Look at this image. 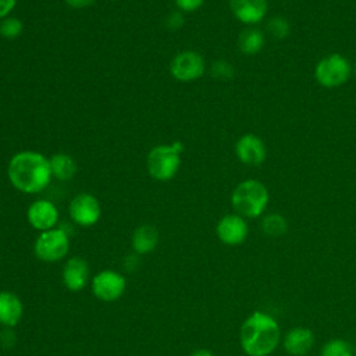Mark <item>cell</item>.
<instances>
[{
    "label": "cell",
    "instance_id": "obj_1",
    "mask_svg": "<svg viewBox=\"0 0 356 356\" xmlns=\"http://www.w3.org/2000/svg\"><path fill=\"white\" fill-rule=\"evenodd\" d=\"M11 185L24 193H39L51 179L50 163L43 154L25 150L14 154L7 167Z\"/></svg>",
    "mask_w": 356,
    "mask_h": 356
},
{
    "label": "cell",
    "instance_id": "obj_2",
    "mask_svg": "<svg viewBox=\"0 0 356 356\" xmlns=\"http://www.w3.org/2000/svg\"><path fill=\"white\" fill-rule=\"evenodd\" d=\"M278 323L263 312H253L241 327L239 341L248 356H268L280 342Z\"/></svg>",
    "mask_w": 356,
    "mask_h": 356
},
{
    "label": "cell",
    "instance_id": "obj_3",
    "mask_svg": "<svg viewBox=\"0 0 356 356\" xmlns=\"http://www.w3.org/2000/svg\"><path fill=\"white\" fill-rule=\"evenodd\" d=\"M270 195L267 186L254 178L241 181L232 191L231 204L236 214L246 218L260 217L268 204Z\"/></svg>",
    "mask_w": 356,
    "mask_h": 356
},
{
    "label": "cell",
    "instance_id": "obj_4",
    "mask_svg": "<svg viewBox=\"0 0 356 356\" xmlns=\"http://www.w3.org/2000/svg\"><path fill=\"white\" fill-rule=\"evenodd\" d=\"M350 74V61L339 53H331L324 56L317 61L314 67V78L317 83L327 89L342 86L348 82Z\"/></svg>",
    "mask_w": 356,
    "mask_h": 356
},
{
    "label": "cell",
    "instance_id": "obj_5",
    "mask_svg": "<svg viewBox=\"0 0 356 356\" xmlns=\"http://www.w3.org/2000/svg\"><path fill=\"white\" fill-rule=\"evenodd\" d=\"M181 153L174 143L154 146L146 159L149 175L157 181H168L175 177L181 165Z\"/></svg>",
    "mask_w": 356,
    "mask_h": 356
},
{
    "label": "cell",
    "instance_id": "obj_6",
    "mask_svg": "<svg viewBox=\"0 0 356 356\" xmlns=\"http://www.w3.org/2000/svg\"><path fill=\"white\" fill-rule=\"evenodd\" d=\"M70 250V238L61 228H51L39 234L35 241L33 252L39 260L58 261L67 256Z\"/></svg>",
    "mask_w": 356,
    "mask_h": 356
},
{
    "label": "cell",
    "instance_id": "obj_7",
    "mask_svg": "<svg viewBox=\"0 0 356 356\" xmlns=\"http://www.w3.org/2000/svg\"><path fill=\"white\" fill-rule=\"evenodd\" d=\"M127 288V280L114 270H103L92 278V292L103 302L120 299Z\"/></svg>",
    "mask_w": 356,
    "mask_h": 356
},
{
    "label": "cell",
    "instance_id": "obj_8",
    "mask_svg": "<svg viewBox=\"0 0 356 356\" xmlns=\"http://www.w3.org/2000/svg\"><path fill=\"white\" fill-rule=\"evenodd\" d=\"M206 70L204 58L192 50L178 53L170 65L171 75L181 82H191L199 79Z\"/></svg>",
    "mask_w": 356,
    "mask_h": 356
},
{
    "label": "cell",
    "instance_id": "obj_9",
    "mask_svg": "<svg viewBox=\"0 0 356 356\" xmlns=\"http://www.w3.org/2000/svg\"><path fill=\"white\" fill-rule=\"evenodd\" d=\"M70 217L72 221L82 227H90L96 224L100 218V204L99 200L90 193L76 195L68 207Z\"/></svg>",
    "mask_w": 356,
    "mask_h": 356
},
{
    "label": "cell",
    "instance_id": "obj_10",
    "mask_svg": "<svg viewBox=\"0 0 356 356\" xmlns=\"http://www.w3.org/2000/svg\"><path fill=\"white\" fill-rule=\"evenodd\" d=\"M235 154L242 164L260 165L267 157L266 143L256 134H245L235 143Z\"/></svg>",
    "mask_w": 356,
    "mask_h": 356
},
{
    "label": "cell",
    "instance_id": "obj_11",
    "mask_svg": "<svg viewBox=\"0 0 356 356\" xmlns=\"http://www.w3.org/2000/svg\"><path fill=\"white\" fill-rule=\"evenodd\" d=\"M248 222L245 217L239 214H227L220 218L216 227L218 239L228 246H238L248 238Z\"/></svg>",
    "mask_w": 356,
    "mask_h": 356
},
{
    "label": "cell",
    "instance_id": "obj_12",
    "mask_svg": "<svg viewBox=\"0 0 356 356\" xmlns=\"http://www.w3.org/2000/svg\"><path fill=\"white\" fill-rule=\"evenodd\" d=\"M228 3L234 17L248 26L260 24L268 13V0H229Z\"/></svg>",
    "mask_w": 356,
    "mask_h": 356
},
{
    "label": "cell",
    "instance_id": "obj_13",
    "mask_svg": "<svg viewBox=\"0 0 356 356\" xmlns=\"http://www.w3.org/2000/svg\"><path fill=\"white\" fill-rule=\"evenodd\" d=\"M26 217L29 224L35 229L43 232L56 227L58 221V210L54 206V203H51L50 200L39 199V200H35L28 207Z\"/></svg>",
    "mask_w": 356,
    "mask_h": 356
},
{
    "label": "cell",
    "instance_id": "obj_14",
    "mask_svg": "<svg viewBox=\"0 0 356 356\" xmlns=\"http://www.w3.org/2000/svg\"><path fill=\"white\" fill-rule=\"evenodd\" d=\"M89 280V266L81 257H71L63 267V282L67 289L79 292L83 289Z\"/></svg>",
    "mask_w": 356,
    "mask_h": 356
},
{
    "label": "cell",
    "instance_id": "obj_15",
    "mask_svg": "<svg viewBox=\"0 0 356 356\" xmlns=\"http://www.w3.org/2000/svg\"><path fill=\"white\" fill-rule=\"evenodd\" d=\"M314 343L313 332L306 327H295L284 337V349L292 356L306 355Z\"/></svg>",
    "mask_w": 356,
    "mask_h": 356
},
{
    "label": "cell",
    "instance_id": "obj_16",
    "mask_svg": "<svg viewBox=\"0 0 356 356\" xmlns=\"http://www.w3.org/2000/svg\"><path fill=\"white\" fill-rule=\"evenodd\" d=\"M24 313V306L21 299L10 292L0 291V324L7 328H14Z\"/></svg>",
    "mask_w": 356,
    "mask_h": 356
},
{
    "label": "cell",
    "instance_id": "obj_17",
    "mask_svg": "<svg viewBox=\"0 0 356 356\" xmlns=\"http://www.w3.org/2000/svg\"><path fill=\"white\" fill-rule=\"evenodd\" d=\"M266 44V35L256 26L245 28L238 36V47L246 56H254L263 50Z\"/></svg>",
    "mask_w": 356,
    "mask_h": 356
},
{
    "label": "cell",
    "instance_id": "obj_18",
    "mask_svg": "<svg viewBox=\"0 0 356 356\" xmlns=\"http://www.w3.org/2000/svg\"><path fill=\"white\" fill-rule=\"evenodd\" d=\"M159 243V231L149 224L140 225L134 231L132 248L138 254H146L154 250Z\"/></svg>",
    "mask_w": 356,
    "mask_h": 356
},
{
    "label": "cell",
    "instance_id": "obj_19",
    "mask_svg": "<svg viewBox=\"0 0 356 356\" xmlns=\"http://www.w3.org/2000/svg\"><path fill=\"white\" fill-rule=\"evenodd\" d=\"M50 163V171L51 177L60 179V181H68L71 179L76 172V164L74 159L64 153L53 154L49 159Z\"/></svg>",
    "mask_w": 356,
    "mask_h": 356
},
{
    "label": "cell",
    "instance_id": "obj_20",
    "mask_svg": "<svg viewBox=\"0 0 356 356\" xmlns=\"http://www.w3.org/2000/svg\"><path fill=\"white\" fill-rule=\"evenodd\" d=\"M261 231L268 236L278 238L288 231V222L284 216L278 213H268L261 220Z\"/></svg>",
    "mask_w": 356,
    "mask_h": 356
},
{
    "label": "cell",
    "instance_id": "obj_21",
    "mask_svg": "<svg viewBox=\"0 0 356 356\" xmlns=\"http://www.w3.org/2000/svg\"><path fill=\"white\" fill-rule=\"evenodd\" d=\"M266 31L268 35L277 40H284L291 33V24L289 21L282 15H274L267 21Z\"/></svg>",
    "mask_w": 356,
    "mask_h": 356
},
{
    "label": "cell",
    "instance_id": "obj_22",
    "mask_svg": "<svg viewBox=\"0 0 356 356\" xmlns=\"http://www.w3.org/2000/svg\"><path fill=\"white\" fill-rule=\"evenodd\" d=\"M353 349L350 346V343L345 339L341 338H335L328 341L323 349L320 356H353Z\"/></svg>",
    "mask_w": 356,
    "mask_h": 356
},
{
    "label": "cell",
    "instance_id": "obj_23",
    "mask_svg": "<svg viewBox=\"0 0 356 356\" xmlns=\"http://www.w3.org/2000/svg\"><path fill=\"white\" fill-rule=\"evenodd\" d=\"M22 22L14 17H6L0 22V35L6 39H15L22 32Z\"/></svg>",
    "mask_w": 356,
    "mask_h": 356
},
{
    "label": "cell",
    "instance_id": "obj_24",
    "mask_svg": "<svg viewBox=\"0 0 356 356\" xmlns=\"http://www.w3.org/2000/svg\"><path fill=\"white\" fill-rule=\"evenodd\" d=\"M211 75L220 81H228L232 79L235 75V70L234 67L225 61V60H217L211 64V70H210Z\"/></svg>",
    "mask_w": 356,
    "mask_h": 356
},
{
    "label": "cell",
    "instance_id": "obj_25",
    "mask_svg": "<svg viewBox=\"0 0 356 356\" xmlns=\"http://www.w3.org/2000/svg\"><path fill=\"white\" fill-rule=\"evenodd\" d=\"M15 341H17V337H15V334H14V331H13V328H7V327H4V330H1L0 331V346L1 348H13L14 346V343H15Z\"/></svg>",
    "mask_w": 356,
    "mask_h": 356
},
{
    "label": "cell",
    "instance_id": "obj_26",
    "mask_svg": "<svg viewBox=\"0 0 356 356\" xmlns=\"http://www.w3.org/2000/svg\"><path fill=\"white\" fill-rule=\"evenodd\" d=\"M174 1H175V4L178 6L179 10L191 13V11H195V10L200 8L204 0H174Z\"/></svg>",
    "mask_w": 356,
    "mask_h": 356
},
{
    "label": "cell",
    "instance_id": "obj_27",
    "mask_svg": "<svg viewBox=\"0 0 356 356\" xmlns=\"http://www.w3.org/2000/svg\"><path fill=\"white\" fill-rule=\"evenodd\" d=\"M17 0H0V18L8 17V14L14 10Z\"/></svg>",
    "mask_w": 356,
    "mask_h": 356
},
{
    "label": "cell",
    "instance_id": "obj_28",
    "mask_svg": "<svg viewBox=\"0 0 356 356\" xmlns=\"http://www.w3.org/2000/svg\"><path fill=\"white\" fill-rule=\"evenodd\" d=\"M184 24V19H182V15L181 14H171L170 17H168V19H167V25H168V28H171V29H178L181 25Z\"/></svg>",
    "mask_w": 356,
    "mask_h": 356
},
{
    "label": "cell",
    "instance_id": "obj_29",
    "mask_svg": "<svg viewBox=\"0 0 356 356\" xmlns=\"http://www.w3.org/2000/svg\"><path fill=\"white\" fill-rule=\"evenodd\" d=\"M96 1L97 0H65V3L72 8H86Z\"/></svg>",
    "mask_w": 356,
    "mask_h": 356
},
{
    "label": "cell",
    "instance_id": "obj_30",
    "mask_svg": "<svg viewBox=\"0 0 356 356\" xmlns=\"http://www.w3.org/2000/svg\"><path fill=\"white\" fill-rule=\"evenodd\" d=\"M191 356H214V355L207 349H197V350L192 352Z\"/></svg>",
    "mask_w": 356,
    "mask_h": 356
},
{
    "label": "cell",
    "instance_id": "obj_31",
    "mask_svg": "<svg viewBox=\"0 0 356 356\" xmlns=\"http://www.w3.org/2000/svg\"><path fill=\"white\" fill-rule=\"evenodd\" d=\"M353 353H355V356H356V348H355V349H353Z\"/></svg>",
    "mask_w": 356,
    "mask_h": 356
},
{
    "label": "cell",
    "instance_id": "obj_32",
    "mask_svg": "<svg viewBox=\"0 0 356 356\" xmlns=\"http://www.w3.org/2000/svg\"><path fill=\"white\" fill-rule=\"evenodd\" d=\"M355 72H356V63H355Z\"/></svg>",
    "mask_w": 356,
    "mask_h": 356
}]
</instances>
